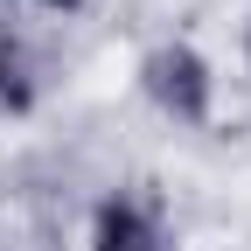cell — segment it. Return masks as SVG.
Returning <instances> with one entry per match:
<instances>
[{"mask_svg": "<svg viewBox=\"0 0 251 251\" xmlns=\"http://www.w3.org/2000/svg\"><path fill=\"white\" fill-rule=\"evenodd\" d=\"M133 84H140V98L161 112L168 126H181V133H209V126H216L224 77H216V56H209L202 42H188V35H161V42H147Z\"/></svg>", "mask_w": 251, "mask_h": 251, "instance_id": "1", "label": "cell"}, {"mask_svg": "<svg viewBox=\"0 0 251 251\" xmlns=\"http://www.w3.org/2000/svg\"><path fill=\"white\" fill-rule=\"evenodd\" d=\"M84 251H175L168 209L147 188H105L84 216Z\"/></svg>", "mask_w": 251, "mask_h": 251, "instance_id": "2", "label": "cell"}, {"mask_svg": "<svg viewBox=\"0 0 251 251\" xmlns=\"http://www.w3.org/2000/svg\"><path fill=\"white\" fill-rule=\"evenodd\" d=\"M42 91H49V77H42V49L28 42V28L0 21V119H7V126L35 119V112H42Z\"/></svg>", "mask_w": 251, "mask_h": 251, "instance_id": "3", "label": "cell"}, {"mask_svg": "<svg viewBox=\"0 0 251 251\" xmlns=\"http://www.w3.org/2000/svg\"><path fill=\"white\" fill-rule=\"evenodd\" d=\"M28 7H42V14H84L91 0H28Z\"/></svg>", "mask_w": 251, "mask_h": 251, "instance_id": "4", "label": "cell"}, {"mask_svg": "<svg viewBox=\"0 0 251 251\" xmlns=\"http://www.w3.org/2000/svg\"><path fill=\"white\" fill-rule=\"evenodd\" d=\"M237 56H244V70H251V14H244V28H237Z\"/></svg>", "mask_w": 251, "mask_h": 251, "instance_id": "5", "label": "cell"}]
</instances>
